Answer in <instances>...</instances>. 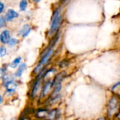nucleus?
<instances>
[{
    "label": "nucleus",
    "instance_id": "dca6fc26",
    "mask_svg": "<svg viewBox=\"0 0 120 120\" xmlns=\"http://www.w3.org/2000/svg\"><path fill=\"white\" fill-rule=\"evenodd\" d=\"M6 55V49L4 46L0 47V57H4Z\"/></svg>",
    "mask_w": 120,
    "mask_h": 120
},
{
    "label": "nucleus",
    "instance_id": "4be33fe9",
    "mask_svg": "<svg viewBox=\"0 0 120 120\" xmlns=\"http://www.w3.org/2000/svg\"><path fill=\"white\" fill-rule=\"evenodd\" d=\"M2 103H3V98H2V96L0 95V105H1Z\"/></svg>",
    "mask_w": 120,
    "mask_h": 120
},
{
    "label": "nucleus",
    "instance_id": "f257e3e1",
    "mask_svg": "<svg viewBox=\"0 0 120 120\" xmlns=\"http://www.w3.org/2000/svg\"><path fill=\"white\" fill-rule=\"evenodd\" d=\"M61 20H62V16L60 15V11L58 10L54 11L52 15L51 25V29H50V33L51 34H54L57 31L61 22Z\"/></svg>",
    "mask_w": 120,
    "mask_h": 120
},
{
    "label": "nucleus",
    "instance_id": "6e6552de",
    "mask_svg": "<svg viewBox=\"0 0 120 120\" xmlns=\"http://www.w3.org/2000/svg\"><path fill=\"white\" fill-rule=\"evenodd\" d=\"M31 31V27L28 24H25L22 26L21 30L19 31V35L22 36V37H26Z\"/></svg>",
    "mask_w": 120,
    "mask_h": 120
},
{
    "label": "nucleus",
    "instance_id": "20e7f679",
    "mask_svg": "<svg viewBox=\"0 0 120 120\" xmlns=\"http://www.w3.org/2000/svg\"><path fill=\"white\" fill-rule=\"evenodd\" d=\"M60 117V112L58 109H53L48 111L45 120H58Z\"/></svg>",
    "mask_w": 120,
    "mask_h": 120
},
{
    "label": "nucleus",
    "instance_id": "f8f14e48",
    "mask_svg": "<svg viewBox=\"0 0 120 120\" xmlns=\"http://www.w3.org/2000/svg\"><path fill=\"white\" fill-rule=\"evenodd\" d=\"M53 88V92H52V94H51V95L50 98H53V97H55V96H56L57 95L59 94V92L60 91V90H61V89H62L61 82L56 84Z\"/></svg>",
    "mask_w": 120,
    "mask_h": 120
},
{
    "label": "nucleus",
    "instance_id": "9d476101",
    "mask_svg": "<svg viewBox=\"0 0 120 120\" xmlns=\"http://www.w3.org/2000/svg\"><path fill=\"white\" fill-rule=\"evenodd\" d=\"M27 68V65L25 63H22L19 65L18 69L16 70V72L14 74V76L15 77H20L23 73V72L26 70Z\"/></svg>",
    "mask_w": 120,
    "mask_h": 120
},
{
    "label": "nucleus",
    "instance_id": "ddd939ff",
    "mask_svg": "<svg viewBox=\"0 0 120 120\" xmlns=\"http://www.w3.org/2000/svg\"><path fill=\"white\" fill-rule=\"evenodd\" d=\"M20 61H21V57H18V58H15L12 61V63L10 64V67L11 68H15L16 67H18L19 65Z\"/></svg>",
    "mask_w": 120,
    "mask_h": 120
},
{
    "label": "nucleus",
    "instance_id": "4468645a",
    "mask_svg": "<svg viewBox=\"0 0 120 120\" xmlns=\"http://www.w3.org/2000/svg\"><path fill=\"white\" fill-rule=\"evenodd\" d=\"M19 6H20V11H25L27 8V0H21L20 1Z\"/></svg>",
    "mask_w": 120,
    "mask_h": 120
},
{
    "label": "nucleus",
    "instance_id": "0eeeda50",
    "mask_svg": "<svg viewBox=\"0 0 120 120\" xmlns=\"http://www.w3.org/2000/svg\"><path fill=\"white\" fill-rule=\"evenodd\" d=\"M18 16V13L16 11H15L13 9H9V10H8V11L6 13L5 19H6V20L11 21V20H13L14 18H17Z\"/></svg>",
    "mask_w": 120,
    "mask_h": 120
},
{
    "label": "nucleus",
    "instance_id": "393cba45",
    "mask_svg": "<svg viewBox=\"0 0 120 120\" xmlns=\"http://www.w3.org/2000/svg\"><path fill=\"white\" fill-rule=\"evenodd\" d=\"M15 120L14 119H12V120Z\"/></svg>",
    "mask_w": 120,
    "mask_h": 120
},
{
    "label": "nucleus",
    "instance_id": "f03ea898",
    "mask_svg": "<svg viewBox=\"0 0 120 120\" xmlns=\"http://www.w3.org/2000/svg\"><path fill=\"white\" fill-rule=\"evenodd\" d=\"M119 98L116 96H113L111 98L108 103V115H110V116H112L114 114H115L119 108Z\"/></svg>",
    "mask_w": 120,
    "mask_h": 120
},
{
    "label": "nucleus",
    "instance_id": "aec40b11",
    "mask_svg": "<svg viewBox=\"0 0 120 120\" xmlns=\"http://www.w3.org/2000/svg\"><path fill=\"white\" fill-rule=\"evenodd\" d=\"M4 10V4L2 2H0V13H1Z\"/></svg>",
    "mask_w": 120,
    "mask_h": 120
},
{
    "label": "nucleus",
    "instance_id": "423d86ee",
    "mask_svg": "<svg viewBox=\"0 0 120 120\" xmlns=\"http://www.w3.org/2000/svg\"><path fill=\"white\" fill-rule=\"evenodd\" d=\"M10 38V32L7 30H4L0 34V41L3 44H7Z\"/></svg>",
    "mask_w": 120,
    "mask_h": 120
},
{
    "label": "nucleus",
    "instance_id": "39448f33",
    "mask_svg": "<svg viewBox=\"0 0 120 120\" xmlns=\"http://www.w3.org/2000/svg\"><path fill=\"white\" fill-rule=\"evenodd\" d=\"M51 89V80H49L42 87V90L41 92V98H43L47 95V94L49 92L50 89Z\"/></svg>",
    "mask_w": 120,
    "mask_h": 120
},
{
    "label": "nucleus",
    "instance_id": "2eb2a0df",
    "mask_svg": "<svg viewBox=\"0 0 120 120\" xmlns=\"http://www.w3.org/2000/svg\"><path fill=\"white\" fill-rule=\"evenodd\" d=\"M18 40L16 39L15 38H10V39L8 40L7 44H8L9 46L13 47V46H15L18 44Z\"/></svg>",
    "mask_w": 120,
    "mask_h": 120
},
{
    "label": "nucleus",
    "instance_id": "412c9836",
    "mask_svg": "<svg viewBox=\"0 0 120 120\" xmlns=\"http://www.w3.org/2000/svg\"><path fill=\"white\" fill-rule=\"evenodd\" d=\"M119 86H120V82H117L115 85H114V86H113V87L112 88V91H115L116 89L119 88Z\"/></svg>",
    "mask_w": 120,
    "mask_h": 120
},
{
    "label": "nucleus",
    "instance_id": "f3484780",
    "mask_svg": "<svg viewBox=\"0 0 120 120\" xmlns=\"http://www.w3.org/2000/svg\"><path fill=\"white\" fill-rule=\"evenodd\" d=\"M59 65H60V68H66V67H68L69 65V62L68 60H63L62 62H60V63L59 64Z\"/></svg>",
    "mask_w": 120,
    "mask_h": 120
},
{
    "label": "nucleus",
    "instance_id": "a211bd4d",
    "mask_svg": "<svg viewBox=\"0 0 120 120\" xmlns=\"http://www.w3.org/2000/svg\"><path fill=\"white\" fill-rule=\"evenodd\" d=\"M6 25V19L4 16H0V28Z\"/></svg>",
    "mask_w": 120,
    "mask_h": 120
},
{
    "label": "nucleus",
    "instance_id": "1a4fd4ad",
    "mask_svg": "<svg viewBox=\"0 0 120 120\" xmlns=\"http://www.w3.org/2000/svg\"><path fill=\"white\" fill-rule=\"evenodd\" d=\"M41 79H37V81L35 82L34 84L32 86V92H31V96L32 98H34L37 93H38V91H39V86H40V81H41Z\"/></svg>",
    "mask_w": 120,
    "mask_h": 120
},
{
    "label": "nucleus",
    "instance_id": "7ed1b4c3",
    "mask_svg": "<svg viewBox=\"0 0 120 120\" xmlns=\"http://www.w3.org/2000/svg\"><path fill=\"white\" fill-rule=\"evenodd\" d=\"M53 53V49L52 48H49L48 49H46L43 53H42V56L40 60L39 64H41V65H44L45 64H46L49 60H50L51 56Z\"/></svg>",
    "mask_w": 120,
    "mask_h": 120
},
{
    "label": "nucleus",
    "instance_id": "5701e85b",
    "mask_svg": "<svg viewBox=\"0 0 120 120\" xmlns=\"http://www.w3.org/2000/svg\"><path fill=\"white\" fill-rule=\"evenodd\" d=\"M41 0H33V1H34L35 3H38L39 1H40Z\"/></svg>",
    "mask_w": 120,
    "mask_h": 120
},
{
    "label": "nucleus",
    "instance_id": "b1692460",
    "mask_svg": "<svg viewBox=\"0 0 120 120\" xmlns=\"http://www.w3.org/2000/svg\"><path fill=\"white\" fill-rule=\"evenodd\" d=\"M97 120H105L104 118H99V119H98Z\"/></svg>",
    "mask_w": 120,
    "mask_h": 120
},
{
    "label": "nucleus",
    "instance_id": "6ab92c4d",
    "mask_svg": "<svg viewBox=\"0 0 120 120\" xmlns=\"http://www.w3.org/2000/svg\"><path fill=\"white\" fill-rule=\"evenodd\" d=\"M5 71H6V70L5 69H4V68H1V69H0V79L1 78H2V77L4 76V75L5 74L4 72H5Z\"/></svg>",
    "mask_w": 120,
    "mask_h": 120
},
{
    "label": "nucleus",
    "instance_id": "9b49d317",
    "mask_svg": "<svg viewBox=\"0 0 120 120\" xmlns=\"http://www.w3.org/2000/svg\"><path fill=\"white\" fill-rule=\"evenodd\" d=\"M2 80H3V84L5 86L8 85L10 83H12L14 82V77L11 76V75H4L2 77Z\"/></svg>",
    "mask_w": 120,
    "mask_h": 120
}]
</instances>
